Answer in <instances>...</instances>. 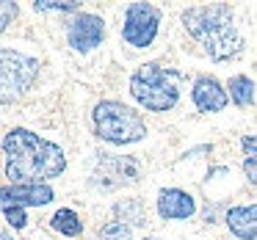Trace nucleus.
<instances>
[{
	"mask_svg": "<svg viewBox=\"0 0 257 240\" xmlns=\"http://www.w3.org/2000/svg\"><path fill=\"white\" fill-rule=\"evenodd\" d=\"M3 160L9 185L47 182L67 171V155L61 146L28 127H12L3 135Z\"/></svg>",
	"mask_w": 257,
	"mask_h": 240,
	"instance_id": "obj_1",
	"label": "nucleus"
},
{
	"mask_svg": "<svg viewBox=\"0 0 257 240\" xmlns=\"http://www.w3.org/2000/svg\"><path fill=\"white\" fill-rule=\"evenodd\" d=\"M185 34L202 47L207 58L216 64L232 61L243 53L246 42L235 25V14L227 3H210V6H191L180 14Z\"/></svg>",
	"mask_w": 257,
	"mask_h": 240,
	"instance_id": "obj_2",
	"label": "nucleus"
},
{
	"mask_svg": "<svg viewBox=\"0 0 257 240\" xmlns=\"http://www.w3.org/2000/svg\"><path fill=\"white\" fill-rule=\"evenodd\" d=\"M130 94L152 113H169L180 102V72L150 61L130 75Z\"/></svg>",
	"mask_w": 257,
	"mask_h": 240,
	"instance_id": "obj_3",
	"label": "nucleus"
},
{
	"mask_svg": "<svg viewBox=\"0 0 257 240\" xmlns=\"http://www.w3.org/2000/svg\"><path fill=\"white\" fill-rule=\"evenodd\" d=\"M91 127L100 141L111 146H127L147 138V122L136 108L119 100H102L91 111Z\"/></svg>",
	"mask_w": 257,
	"mask_h": 240,
	"instance_id": "obj_4",
	"label": "nucleus"
},
{
	"mask_svg": "<svg viewBox=\"0 0 257 240\" xmlns=\"http://www.w3.org/2000/svg\"><path fill=\"white\" fill-rule=\"evenodd\" d=\"M161 9L152 3H130L124 9V23H122V42L133 50H147L158 39L161 31Z\"/></svg>",
	"mask_w": 257,
	"mask_h": 240,
	"instance_id": "obj_5",
	"label": "nucleus"
},
{
	"mask_svg": "<svg viewBox=\"0 0 257 240\" xmlns=\"http://www.w3.org/2000/svg\"><path fill=\"white\" fill-rule=\"evenodd\" d=\"M3 102L12 100V94H25L34 89L39 78V61L20 50L3 47Z\"/></svg>",
	"mask_w": 257,
	"mask_h": 240,
	"instance_id": "obj_6",
	"label": "nucleus"
},
{
	"mask_svg": "<svg viewBox=\"0 0 257 240\" xmlns=\"http://www.w3.org/2000/svg\"><path fill=\"white\" fill-rule=\"evenodd\" d=\"M102 39H105V20L100 14L80 12L67 23V45L80 56L97 50L102 45Z\"/></svg>",
	"mask_w": 257,
	"mask_h": 240,
	"instance_id": "obj_7",
	"label": "nucleus"
},
{
	"mask_svg": "<svg viewBox=\"0 0 257 240\" xmlns=\"http://www.w3.org/2000/svg\"><path fill=\"white\" fill-rule=\"evenodd\" d=\"M191 100L199 113H221L229 105V91L213 75H199L191 86Z\"/></svg>",
	"mask_w": 257,
	"mask_h": 240,
	"instance_id": "obj_8",
	"label": "nucleus"
},
{
	"mask_svg": "<svg viewBox=\"0 0 257 240\" xmlns=\"http://www.w3.org/2000/svg\"><path fill=\"white\" fill-rule=\"evenodd\" d=\"M3 207H47L56 199V190L47 182H28V185H3L0 190Z\"/></svg>",
	"mask_w": 257,
	"mask_h": 240,
	"instance_id": "obj_9",
	"label": "nucleus"
},
{
	"mask_svg": "<svg viewBox=\"0 0 257 240\" xmlns=\"http://www.w3.org/2000/svg\"><path fill=\"white\" fill-rule=\"evenodd\" d=\"M155 210L163 221H188L196 215V199L183 188H161L155 199Z\"/></svg>",
	"mask_w": 257,
	"mask_h": 240,
	"instance_id": "obj_10",
	"label": "nucleus"
},
{
	"mask_svg": "<svg viewBox=\"0 0 257 240\" xmlns=\"http://www.w3.org/2000/svg\"><path fill=\"white\" fill-rule=\"evenodd\" d=\"M229 234L235 240H257V204H235L224 215Z\"/></svg>",
	"mask_w": 257,
	"mask_h": 240,
	"instance_id": "obj_11",
	"label": "nucleus"
},
{
	"mask_svg": "<svg viewBox=\"0 0 257 240\" xmlns=\"http://www.w3.org/2000/svg\"><path fill=\"white\" fill-rule=\"evenodd\" d=\"M227 91H229V100L238 108H251L257 100V86H254V80L246 78V75H232V78L227 80Z\"/></svg>",
	"mask_w": 257,
	"mask_h": 240,
	"instance_id": "obj_12",
	"label": "nucleus"
},
{
	"mask_svg": "<svg viewBox=\"0 0 257 240\" xmlns=\"http://www.w3.org/2000/svg\"><path fill=\"white\" fill-rule=\"evenodd\" d=\"M50 226L56 229L58 234H64V237H80V234H83V221H80V215L75 210H69V207H58V210L53 212Z\"/></svg>",
	"mask_w": 257,
	"mask_h": 240,
	"instance_id": "obj_13",
	"label": "nucleus"
},
{
	"mask_svg": "<svg viewBox=\"0 0 257 240\" xmlns=\"http://www.w3.org/2000/svg\"><path fill=\"white\" fill-rule=\"evenodd\" d=\"M240 149H243V177L249 179L251 188H257V135H243Z\"/></svg>",
	"mask_w": 257,
	"mask_h": 240,
	"instance_id": "obj_14",
	"label": "nucleus"
},
{
	"mask_svg": "<svg viewBox=\"0 0 257 240\" xmlns=\"http://www.w3.org/2000/svg\"><path fill=\"white\" fill-rule=\"evenodd\" d=\"M100 240H133V226L122 218H113L100 229Z\"/></svg>",
	"mask_w": 257,
	"mask_h": 240,
	"instance_id": "obj_15",
	"label": "nucleus"
},
{
	"mask_svg": "<svg viewBox=\"0 0 257 240\" xmlns=\"http://www.w3.org/2000/svg\"><path fill=\"white\" fill-rule=\"evenodd\" d=\"M34 12L45 14V12H58V14H80V3L78 0H36Z\"/></svg>",
	"mask_w": 257,
	"mask_h": 240,
	"instance_id": "obj_16",
	"label": "nucleus"
},
{
	"mask_svg": "<svg viewBox=\"0 0 257 240\" xmlns=\"http://www.w3.org/2000/svg\"><path fill=\"white\" fill-rule=\"evenodd\" d=\"M119 212H124V221L130 223V226H139L141 221H144V210H141V201L139 199H130L124 201V204L116 207V215Z\"/></svg>",
	"mask_w": 257,
	"mask_h": 240,
	"instance_id": "obj_17",
	"label": "nucleus"
},
{
	"mask_svg": "<svg viewBox=\"0 0 257 240\" xmlns=\"http://www.w3.org/2000/svg\"><path fill=\"white\" fill-rule=\"evenodd\" d=\"M3 218H6V223L14 226L17 232L28 226V212H25V207H3Z\"/></svg>",
	"mask_w": 257,
	"mask_h": 240,
	"instance_id": "obj_18",
	"label": "nucleus"
},
{
	"mask_svg": "<svg viewBox=\"0 0 257 240\" xmlns=\"http://www.w3.org/2000/svg\"><path fill=\"white\" fill-rule=\"evenodd\" d=\"M0 9H3V17H0V31H9L12 20H17L20 9H17V3H0Z\"/></svg>",
	"mask_w": 257,
	"mask_h": 240,
	"instance_id": "obj_19",
	"label": "nucleus"
},
{
	"mask_svg": "<svg viewBox=\"0 0 257 240\" xmlns=\"http://www.w3.org/2000/svg\"><path fill=\"white\" fill-rule=\"evenodd\" d=\"M147 240H163V237H147Z\"/></svg>",
	"mask_w": 257,
	"mask_h": 240,
	"instance_id": "obj_20",
	"label": "nucleus"
}]
</instances>
